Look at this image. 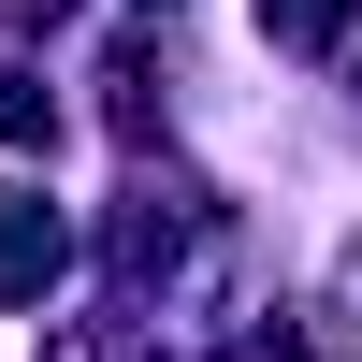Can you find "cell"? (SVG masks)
Listing matches in <instances>:
<instances>
[{
    "label": "cell",
    "instance_id": "6da1fadb",
    "mask_svg": "<svg viewBox=\"0 0 362 362\" xmlns=\"http://www.w3.org/2000/svg\"><path fill=\"white\" fill-rule=\"evenodd\" d=\"M58 261H73V232H58L29 189H0V305H44V290H58Z\"/></svg>",
    "mask_w": 362,
    "mask_h": 362
},
{
    "label": "cell",
    "instance_id": "7a4b0ae2",
    "mask_svg": "<svg viewBox=\"0 0 362 362\" xmlns=\"http://www.w3.org/2000/svg\"><path fill=\"white\" fill-rule=\"evenodd\" d=\"M348 15H362V0H261V29H276V44H334Z\"/></svg>",
    "mask_w": 362,
    "mask_h": 362
},
{
    "label": "cell",
    "instance_id": "3957f363",
    "mask_svg": "<svg viewBox=\"0 0 362 362\" xmlns=\"http://www.w3.org/2000/svg\"><path fill=\"white\" fill-rule=\"evenodd\" d=\"M29 131H44V87H15V73H0V145H29Z\"/></svg>",
    "mask_w": 362,
    "mask_h": 362
},
{
    "label": "cell",
    "instance_id": "277c9868",
    "mask_svg": "<svg viewBox=\"0 0 362 362\" xmlns=\"http://www.w3.org/2000/svg\"><path fill=\"white\" fill-rule=\"evenodd\" d=\"M29 15H58V0H0V29H29Z\"/></svg>",
    "mask_w": 362,
    "mask_h": 362
}]
</instances>
